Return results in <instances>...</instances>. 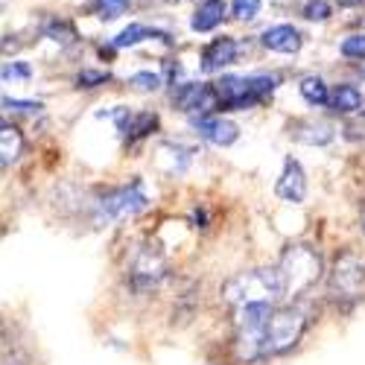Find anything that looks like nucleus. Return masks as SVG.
Wrapping results in <instances>:
<instances>
[{"label": "nucleus", "instance_id": "nucleus-1", "mask_svg": "<svg viewBox=\"0 0 365 365\" xmlns=\"http://www.w3.org/2000/svg\"><path fill=\"white\" fill-rule=\"evenodd\" d=\"M284 281L278 266L269 269H252V272H240L222 287V301L231 307H242V304H278L284 301Z\"/></svg>", "mask_w": 365, "mask_h": 365}, {"label": "nucleus", "instance_id": "nucleus-2", "mask_svg": "<svg viewBox=\"0 0 365 365\" xmlns=\"http://www.w3.org/2000/svg\"><path fill=\"white\" fill-rule=\"evenodd\" d=\"M149 205L152 202H149L146 185L140 178H135L129 185L106 187L91 199V220H94V225H111V222L132 220V217L143 214Z\"/></svg>", "mask_w": 365, "mask_h": 365}, {"label": "nucleus", "instance_id": "nucleus-3", "mask_svg": "<svg viewBox=\"0 0 365 365\" xmlns=\"http://www.w3.org/2000/svg\"><path fill=\"white\" fill-rule=\"evenodd\" d=\"M275 73H249V76H222L214 82L217 91V108L222 111H246L263 103L272 91L278 88Z\"/></svg>", "mask_w": 365, "mask_h": 365}, {"label": "nucleus", "instance_id": "nucleus-4", "mask_svg": "<svg viewBox=\"0 0 365 365\" xmlns=\"http://www.w3.org/2000/svg\"><path fill=\"white\" fill-rule=\"evenodd\" d=\"M278 272H281L287 298H298V295H304L307 289H313L319 284L322 257L310 246H289L278 260Z\"/></svg>", "mask_w": 365, "mask_h": 365}, {"label": "nucleus", "instance_id": "nucleus-5", "mask_svg": "<svg viewBox=\"0 0 365 365\" xmlns=\"http://www.w3.org/2000/svg\"><path fill=\"white\" fill-rule=\"evenodd\" d=\"M304 327H307V316L298 307H275V313L269 316L266 330H263V348H266V359L287 354L301 336Z\"/></svg>", "mask_w": 365, "mask_h": 365}, {"label": "nucleus", "instance_id": "nucleus-6", "mask_svg": "<svg viewBox=\"0 0 365 365\" xmlns=\"http://www.w3.org/2000/svg\"><path fill=\"white\" fill-rule=\"evenodd\" d=\"M126 278H129V287L135 292H152V289H158L164 284V278H167V257L155 246H140L132 255V260H129Z\"/></svg>", "mask_w": 365, "mask_h": 365}, {"label": "nucleus", "instance_id": "nucleus-7", "mask_svg": "<svg viewBox=\"0 0 365 365\" xmlns=\"http://www.w3.org/2000/svg\"><path fill=\"white\" fill-rule=\"evenodd\" d=\"M330 295L336 301H356L365 295V260L345 252L330 272Z\"/></svg>", "mask_w": 365, "mask_h": 365}, {"label": "nucleus", "instance_id": "nucleus-8", "mask_svg": "<svg viewBox=\"0 0 365 365\" xmlns=\"http://www.w3.org/2000/svg\"><path fill=\"white\" fill-rule=\"evenodd\" d=\"M173 106L196 117L207 114L210 108H217V91L214 85H205V82H181L173 88Z\"/></svg>", "mask_w": 365, "mask_h": 365}, {"label": "nucleus", "instance_id": "nucleus-9", "mask_svg": "<svg viewBox=\"0 0 365 365\" xmlns=\"http://www.w3.org/2000/svg\"><path fill=\"white\" fill-rule=\"evenodd\" d=\"M193 129L199 132L202 140L214 143V146H231L240 138V126L220 114H199L193 117Z\"/></svg>", "mask_w": 365, "mask_h": 365}, {"label": "nucleus", "instance_id": "nucleus-10", "mask_svg": "<svg viewBox=\"0 0 365 365\" xmlns=\"http://www.w3.org/2000/svg\"><path fill=\"white\" fill-rule=\"evenodd\" d=\"M275 193L287 205H301L304 199H307V175H304V170H301V164L295 158H287L284 161V170L278 175Z\"/></svg>", "mask_w": 365, "mask_h": 365}, {"label": "nucleus", "instance_id": "nucleus-11", "mask_svg": "<svg viewBox=\"0 0 365 365\" xmlns=\"http://www.w3.org/2000/svg\"><path fill=\"white\" fill-rule=\"evenodd\" d=\"M237 56H240V44H237V38L222 36V38H214V41H210V44L202 50V56H199V68H202L205 73H220L222 68H228V65L237 62Z\"/></svg>", "mask_w": 365, "mask_h": 365}, {"label": "nucleus", "instance_id": "nucleus-12", "mask_svg": "<svg viewBox=\"0 0 365 365\" xmlns=\"http://www.w3.org/2000/svg\"><path fill=\"white\" fill-rule=\"evenodd\" d=\"M260 44H263L266 50H272V53L292 56V53H298V50H301L304 38H301V33H298V29H295L292 24H275V26L263 29Z\"/></svg>", "mask_w": 365, "mask_h": 365}, {"label": "nucleus", "instance_id": "nucleus-13", "mask_svg": "<svg viewBox=\"0 0 365 365\" xmlns=\"http://www.w3.org/2000/svg\"><path fill=\"white\" fill-rule=\"evenodd\" d=\"M225 18V4L222 0H202L199 9L193 12L190 18V29L193 33H210V29H217Z\"/></svg>", "mask_w": 365, "mask_h": 365}, {"label": "nucleus", "instance_id": "nucleus-14", "mask_svg": "<svg viewBox=\"0 0 365 365\" xmlns=\"http://www.w3.org/2000/svg\"><path fill=\"white\" fill-rule=\"evenodd\" d=\"M359 108H362V91L356 85L342 82V85H336L330 91V111L333 114L348 117V114H356Z\"/></svg>", "mask_w": 365, "mask_h": 365}, {"label": "nucleus", "instance_id": "nucleus-15", "mask_svg": "<svg viewBox=\"0 0 365 365\" xmlns=\"http://www.w3.org/2000/svg\"><path fill=\"white\" fill-rule=\"evenodd\" d=\"M21 152H24V135H21V129L4 120V126H0V155H4L0 161H4V167L15 164L21 158Z\"/></svg>", "mask_w": 365, "mask_h": 365}, {"label": "nucleus", "instance_id": "nucleus-16", "mask_svg": "<svg viewBox=\"0 0 365 365\" xmlns=\"http://www.w3.org/2000/svg\"><path fill=\"white\" fill-rule=\"evenodd\" d=\"M146 38H164L167 44H170V36L167 33H158V29H149V26H143V24H129L123 33H120L111 44L117 47V50H123V47H135V44H140V41H146Z\"/></svg>", "mask_w": 365, "mask_h": 365}, {"label": "nucleus", "instance_id": "nucleus-17", "mask_svg": "<svg viewBox=\"0 0 365 365\" xmlns=\"http://www.w3.org/2000/svg\"><path fill=\"white\" fill-rule=\"evenodd\" d=\"M298 91H301V97L307 100L313 108H324V106H330V88L324 85L322 76H304L301 85H298Z\"/></svg>", "mask_w": 365, "mask_h": 365}, {"label": "nucleus", "instance_id": "nucleus-18", "mask_svg": "<svg viewBox=\"0 0 365 365\" xmlns=\"http://www.w3.org/2000/svg\"><path fill=\"white\" fill-rule=\"evenodd\" d=\"M158 126V117L152 114V111H143V114H132L129 117V123H126V129L120 132L129 143H135V140H143V138H149V132Z\"/></svg>", "mask_w": 365, "mask_h": 365}, {"label": "nucleus", "instance_id": "nucleus-19", "mask_svg": "<svg viewBox=\"0 0 365 365\" xmlns=\"http://www.w3.org/2000/svg\"><path fill=\"white\" fill-rule=\"evenodd\" d=\"M295 140L310 143V146H324L333 140V129L327 123H301L295 129Z\"/></svg>", "mask_w": 365, "mask_h": 365}, {"label": "nucleus", "instance_id": "nucleus-20", "mask_svg": "<svg viewBox=\"0 0 365 365\" xmlns=\"http://www.w3.org/2000/svg\"><path fill=\"white\" fill-rule=\"evenodd\" d=\"M44 36L50 41H56V44H76V38H79L76 29L68 21H58V18H53V21L44 24Z\"/></svg>", "mask_w": 365, "mask_h": 365}, {"label": "nucleus", "instance_id": "nucleus-21", "mask_svg": "<svg viewBox=\"0 0 365 365\" xmlns=\"http://www.w3.org/2000/svg\"><path fill=\"white\" fill-rule=\"evenodd\" d=\"M129 0H94V15L100 21H117L120 15H126Z\"/></svg>", "mask_w": 365, "mask_h": 365}, {"label": "nucleus", "instance_id": "nucleus-22", "mask_svg": "<svg viewBox=\"0 0 365 365\" xmlns=\"http://www.w3.org/2000/svg\"><path fill=\"white\" fill-rule=\"evenodd\" d=\"M260 6H263V0H231V15L240 24H249L260 15Z\"/></svg>", "mask_w": 365, "mask_h": 365}, {"label": "nucleus", "instance_id": "nucleus-23", "mask_svg": "<svg viewBox=\"0 0 365 365\" xmlns=\"http://www.w3.org/2000/svg\"><path fill=\"white\" fill-rule=\"evenodd\" d=\"M129 85L135 91H140V94H152V91H158L164 85V79L158 73H152V71H138V73L129 76Z\"/></svg>", "mask_w": 365, "mask_h": 365}, {"label": "nucleus", "instance_id": "nucleus-24", "mask_svg": "<svg viewBox=\"0 0 365 365\" xmlns=\"http://www.w3.org/2000/svg\"><path fill=\"white\" fill-rule=\"evenodd\" d=\"M339 53L348 58V62H365V36H348L339 44Z\"/></svg>", "mask_w": 365, "mask_h": 365}, {"label": "nucleus", "instance_id": "nucleus-25", "mask_svg": "<svg viewBox=\"0 0 365 365\" xmlns=\"http://www.w3.org/2000/svg\"><path fill=\"white\" fill-rule=\"evenodd\" d=\"M108 79H111V73H108V71H91V68H85V71H79V73H76V88L91 91V88L106 85Z\"/></svg>", "mask_w": 365, "mask_h": 365}, {"label": "nucleus", "instance_id": "nucleus-26", "mask_svg": "<svg viewBox=\"0 0 365 365\" xmlns=\"http://www.w3.org/2000/svg\"><path fill=\"white\" fill-rule=\"evenodd\" d=\"M333 15V6H330V0H310L307 6H304V18L307 21H327Z\"/></svg>", "mask_w": 365, "mask_h": 365}, {"label": "nucleus", "instance_id": "nucleus-27", "mask_svg": "<svg viewBox=\"0 0 365 365\" xmlns=\"http://www.w3.org/2000/svg\"><path fill=\"white\" fill-rule=\"evenodd\" d=\"M4 108L12 111V114H38L44 106L38 100H9V97H4Z\"/></svg>", "mask_w": 365, "mask_h": 365}, {"label": "nucleus", "instance_id": "nucleus-28", "mask_svg": "<svg viewBox=\"0 0 365 365\" xmlns=\"http://www.w3.org/2000/svg\"><path fill=\"white\" fill-rule=\"evenodd\" d=\"M33 76V71H29V65H24V62H6L4 65V82H15V79H29Z\"/></svg>", "mask_w": 365, "mask_h": 365}, {"label": "nucleus", "instance_id": "nucleus-29", "mask_svg": "<svg viewBox=\"0 0 365 365\" xmlns=\"http://www.w3.org/2000/svg\"><path fill=\"white\" fill-rule=\"evenodd\" d=\"M365 0H339V6H362Z\"/></svg>", "mask_w": 365, "mask_h": 365}, {"label": "nucleus", "instance_id": "nucleus-30", "mask_svg": "<svg viewBox=\"0 0 365 365\" xmlns=\"http://www.w3.org/2000/svg\"><path fill=\"white\" fill-rule=\"evenodd\" d=\"M359 225H362V234H365V207H362V217H359Z\"/></svg>", "mask_w": 365, "mask_h": 365}, {"label": "nucleus", "instance_id": "nucleus-31", "mask_svg": "<svg viewBox=\"0 0 365 365\" xmlns=\"http://www.w3.org/2000/svg\"><path fill=\"white\" fill-rule=\"evenodd\" d=\"M170 4H178V0H170Z\"/></svg>", "mask_w": 365, "mask_h": 365}]
</instances>
